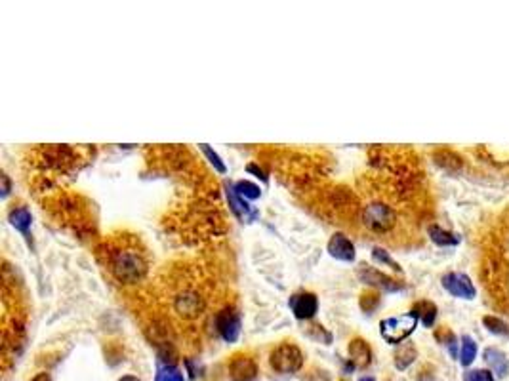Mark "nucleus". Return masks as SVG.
I'll use <instances>...</instances> for the list:
<instances>
[{"instance_id": "1", "label": "nucleus", "mask_w": 509, "mask_h": 381, "mask_svg": "<svg viewBox=\"0 0 509 381\" xmlns=\"http://www.w3.org/2000/svg\"><path fill=\"white\" fill-rule=\"evenodd\" d=\"M99 256L107 269L109 276L120 286H135L143 283L149 269V254L143 248L142 240L132 235L111 239L99 246Z\"/></svg>"}, {"instance_id": "2", "label": "nucleus", "mask_w": 509, "mask_h": 381, "mask_svg": "<svg viewBox=\"0 0 509 381\" xmlns=\"http://www.w3.org/2000/svg\"><path fill=\"white\" fill-rule=\"evenodd\" d=\"M81 151L82 149H73L67 145H50V147H40L36 151V157L44 170L55 174H69L73 170H79L82 160L79 159Z\"/></svg>"}, {"instance_id": "3", "label": "nucleus", "mask_w": 509, "mask_h": 381, "mask_svg": "<svg viewBox=\"0 0 509 381\" xmlns=\"http://www.w3.org/2000/svg\"><path fill=\"white\" fill-rule=\"evenodd\" d=\"M172 309L183 320L198 319L206 309L205 292L195 284H181L172 295Z\"/></svg>"}, {"instance_id": "4", "label": "nucleus", "mask_w": 509, "mask_h": 381, "mask_svg": "<svg viewBox=\"0 0 509 381\" xmlns=\"http://www.w3.org/2000/svg\"><path fill=\"white\" fill-rule=\"evenodd\" d=\"M361 222H363V225L370 233L385 235V233H389L397 225L399 215H397V210H395L391 204L384 202V200H372V202H368L363 208Z\"/></svg>"}, {"instance_id": "5", "label": "nucleus", "mask_w": 509, "mask_h": 381, "mask_svg": "<svg viewBox=\"0 0 509 381\" xmlns=\"http://www.w3.org/2000/svg\"><path fill=\"white\" fill-rule=\"evenodd\" d=\"M418 324H420L418 315L414 311H410V313L401 315V317H389V319L382 320L380 322V334L387 343L401 345L414 334V330L418 328Z\"/></svg>"}, {"instance_id": "6", "label": "nucleus", "mask_w": 509, "mask_h": 381, "mask_svg": "<svg viewBox=\"0 0 509 381\" xmlns=\"http://www.w3.org/2000/svg\"><path fill=\"white\" fill-rule=\"evenodd\" d=\"M305 356L302 349L292 343V341H285L277 345L271 355H269V364L271 368L278 373H296L304 368Z\"/></svg>"}, {"instance_id": "7", "label": "nucleus", "mask_w": 509, "mask_h": 381, "mask_svg": "<svg viewBox=\"0 0 509 381\" xmlns=\"http://www.w3.org/2000/svg\"><path fill=\"white\" fill-rule=\"evenodd\" d=\"M216 332L220 337L227 341V343H235L239 336H241V313L235 309L233 305H225L224 309H220L214 317Z\"/></svg>"}, {"instance_id": "8", "label": "nucleus", "mask_w": 509, "mask_h": 381, "mask_svg": "<svg viewBox=\"0 0 509 381\" xmlns=\"http://www.w3.org/2000/svg\"><path fill=\"white\" fill-rule=\"evenodd\" d=\"M358 280L363 284L370 286L372 290H380V292H387V293H395L404 290V284L399 283L393 276L385 275L382 271H378L374 267L370 265H361L357 271Z\"/></svg>"}, {"instance_id": "9", "label": "nucleus", "mask_w": 509, "mask_h": 381, "mask_svg": "<svg viewBox=\"0 0 509 381\" xmlns=\"http://www.w3.org/2000/svg\"><path fill=\"white\" fill-rule=\"evenodd\" d=\"M441 284L450 295H454L458 300H467L471 302L477 295V288H475L473 280L465 273H458V271H450L441 276Z\"/></svg>"}, {"instance_id": "10", "label": "nucleus", "mask_w": 509, "mask_h": 381, "mask_svg": "<svg viewBox=\"0 0 509 381\" xmlns=\"http://www.w3.org/2000/svg\"><path fill=\"white\" fill-rule=\"evenodd\" d=\"M229 378L233 381H254L258 378V363L246 353H237L229 360Z\"/></svg>"}, {"instance_id": "11", "label": "nucleus", "mask_w": 509, "mask_h": 381, "mask_svg": "<svg viewBox=\"0 0 509 381\" xmlns=\"http://www.w3.org/2000/svg\"><path fill=\"white\" fill-rule=\"evenodd\" d=\"M288 305L298 320H311L319 311V298L313 292H298L290 298Z\"/></svg>"}, {"instance_id": "12", "label": "nucleus", "mask_w": 509, "mask_h": 381, "mask_svg": "<svg viewBox=\"0 0 509 381\" xmlns=\"http://www.w3.org/2000/svg\"><path fill=\"white\" fill-rule=\"evenodd\" d=\"M328 254L334 259L343 261V263H353L355 257H357L353 240L349 239L348 235H343V233H334L332 235L330 240H328Z\"/></svg>"}, {"instance_id": "13", "label": "nucleus", "mask_w": 509, "mask_h": 381, "mask_svg": "<svg viewBox=\"0 0 509 381\" xmlns=\"http://www.w3.org/2000/svg\"><path fill=\"white\" fill-rule=\"evenodd\" d=\"M349 353V363L353 368H358V370H365L372 364V347L368 343L367 339L363 337H355L349 341L348 347Z\"/></svg>"}, {"instance_id": "14", "label": "nucleus", "mask_w": 509, "mask_h": 381, "mask_svg": "<svg viewBox=\"0 0 509 381\" xmlns=\"http://www.w3.org/2000/svg\"><path fill=\"white\" fill-rule=\"evenodd\" d=\"M225 195H227V200H229V208L231 212L241 220V222L250 223L258 218V210H254L250 204L246 202L237 191H235V185H227L225 187Z\"/></svg>"}, {"instance_id": "15", "label": "nucleus", "mask_w": 509, "mask_h": 381, "mask_svg": "<svg viewBox=\"0 0 509 381\" xmlns=\"http://www.w3.org/2000/svg\"><path fill=\"white\" fill-rule=\"evenodd\" d=\"M482 358H484V363L488 366V370H491L496 378L504 380L509 373L508 355H506L501 349H498V347H486L484 353H482Z\"/></svg>"}, {"instance_id": "16", "label": "nucleus", "mask_w": 509, "mask_h": 381, "mask_svg": "<svg viewBox=\"0 0 509 381\" xmlns=\"http://www.w3.org/2000/svg\"><path fill=\"white\" fill-rule=\"evenodd\" d=\"M433 162L448 174H458L464 170V159L452 149H437L433 153Z\"/></svg>"}, {"instance_id": "17", "label": "nucleus", "mask_w": 509, "mask_h": 381, "mask_svg": "<svg viewBox=\"0 0 509 381\" xmlns=\"http://www.w3.org/2000/svg\"><path fill=\"white\" fill-rule=\"evenodd\" d=\"M428 235L429 239H431V242H435L441 248H452V246H458V244L462 242V237H460V235L443 229V227H439L435 223L428 227Z\"/></svg>"}, {"instance_id": "18", "label": "nucleus", "mask_w": 509, "mask_h": 381, "mask_svg": "<svg viewBox=\"0 0 509 381\" xmlns=\"http://www.w3.org/2000/svg\"><path fill=\"white\" fill-rule=\"evenodd\" d=\"M8 220L12 223V227L23 235H29V229H31V223H33V218H31V212H29L27 206H14L8 212Z\"/></svg>"}, {"instance_id": "19", "label": "nucleus", "mask_w": 509, "mask_h": 381, "mask_svg": "<svg viewBox=\"0 0 509 381\" xmlns=\"http://www.w3.org/2000/svg\"><path fill=\"white\" fill-rule=\"evenodd\" d=\"M416 358H418V349L412 345V343H408V341H406V343H401V345L397 347V351H395L393 355L395 368L402 372V370H406Z\"/></svg>"}, {"instance_id": "20", "label": "nucleus", "mask_w": 509, "mask_h": 381, "mask_svg": "<svg viewBox=\"0 0 509 381\" xmlns=\"http://www.w3.org/2000/svg\"><path fill=\"white\" fill-rule=\"evenodd\" d=\"M412 311L418 315L420 322L426 326V328H431L437 320V305L433 302H428V300H421V302H416L412 305Z\"/></svg>"}, {"instance_id": "21", "label": "nucleus", "mask_w": 509, "mask_h": 381, "mask_svg": "<svg viewBox=\"0 0 509 381\" xmlns=\"http://www.w3.org/2000/svg\"><path fill=\"white\" fill-rule=\"evenodd\" d=\"M477 353H479V347L475 343L473 337L467 336V334L462 336V341H460V356H458L460 364H462L464 368H469V366L475 363Z\"/></svg>"}, {"instance_id": "22", "label": "nucleus", "mask_w": 509, "mask_h": 381, "mask_svg": "<svg viewBox=\"0 0 509 381\" xmlns=\"http://www.w3.org/2000/svg\"><path fill=\"white\" fill-rule=\"evenodd\" d=\"M435 339H437L441 345H445L448 349V353L452 358H458L460 356V343H458V337L452 330L448 326H441L439 330H435Z\"/></svg>"}, {"instance_id": "23", "label": "nucleus", "mask_w": 509, "mask_h": 381, "mask_svg": "<svg viewBox=\"0 0 509 381\" xmlns=\"http://www.w3.org/2000/svg\"><path fill=\"white\" fill-rule=\"evenodd\" d=\"M380 303H382V295H380L378 290H367V292L361 293V298H358V305L367 315H372L380 307Z\"/></svg>"}, {"instance_id": "24", "label": "nucleus", "mask_w": 509, "mask_h": 381, "mask_svg": "<svg viewBox=\"0 0 509 381\" xmlns=\"http://www.w3.org/2000/svg\"><path fill=\"white\" fill-rule=\"evenodd\" d=\"M482 324L484 328L488 330L494 336H501V337H509V326L498 317H492V315H486L482 317Z\"/></svg>"}, {"instance_id": "25", "label": "nucleus", "mask_w": 509, "mask_h": 381, "mask_svg": "<svg viewBox=\"0 0 509 381\" xmlns=\"http://www.w3.org/2000/svg\"><path fill=\"white\" fill-rule=\"evenodd\" d=\"M235 191H237L244 200H256V198L261 196V189H259V185L252 183V181H246V179L235 183Z\"/></svg>"}, {"instance_id": "26", "label": "nucleus", "mask_w": 509, "mask_h": 381, "mask_svg": "<svg viewBox=\"0 0 509 381\" xmlns=\"http://www.w3.org/2000/svg\"><path fill=\"white\" fill-rule=\"evenodd\" d=\"M155 381H185V376L176 366H161Z\"/></svg>"}, {"instance_id": "27", "label": "nucleus", "mask_w": 509, "mask_h": 381, "mask_svg": "<svg viewBox=\"0 0 509 381\" xmlns=\"http://www.w3.org/2000/svg\"><path fill=\"white\" fill-rule=\"evenodd\" d=\"M200 151L205 153V157L208 159V162L214 166L216 172H220V174H225V172H227V166L224 164V160L220 159V155H218L212 147H208L206 143H203V145H200Z\"/></svg>"}, {"instance_id": "28", "label": "nucleus", "mask_w": 509, "mask_h": 381, "mask_svg": "<svg viewBox=\"0 0 509 381\" xmlns=\"http://www.w3.org/2000/svg\"><path fill=\"white\" fill-rule=\"evenodd\" d=\"M372 257H374L378 263H384V265L391 267V269H393V271H397V273H402L401 265H399V263L395 261L393 257L389 256V252H385L384 248L376 246V248L372 250Z\"/></svg>"}, {"instance_id": "29", "label": "nucleus", "mask_w": 509, "mask_h": 381, "mask_svg": "<svg viewBox=\"0 0 509 381\" xmlns=\"http://www.w3.org/2000/svg\"><path fill=\"white\" fill-rule=\"evenodd\" d=\"M464 381H496V376L488 368H479V370H467L464 373Z\"/></svg>"}, {"instance_id": "30", "label": "nucleus", "mask_w": 509, "mask_h": 381, "mask_svg": "<svg viewBox=\"0 0 509 381\" xmlns=\"http://www.w3.org/2000/svg\"><path fill=\"white\" fill-rule=\"evenodd\" d=\"M0 179H2V196H8L10 195V187H12V183H10V178L6 176V174H2V176H0Z\"/></svg>"}, {"instance_id": "31", "label": "nucleus", "mask_w": 509, "mask_h": 381, "mask_svg": "<svg viewBox=\"0 0 509 381\" xmlns=\"http://www.w3.org/2000/svg\"><path fill=\"white\" fill-rule=\"evenodd\" d=\"M248 172H254V174H256L258 178H261V181H267V176H265V172H263L261 168H258L256 164H250V166H248Z\"/></svg>"}, {"instance_id": "32", "label": "nucleus", "mask_w": 509, "mask_h": 381, "mask_svg": "<svg viewBox=\"0 0 509 381\" xmlns=\"http://www.w3.org/2000/svg\"><path fill=\"white\" fill-rule=\"evenodd\" d=\"M31 381H52V378H50V373L40 372V373H36L35 378H33Z\"/></svg>"}, {"instance_id": "33", "label": "nucleus", "mask_w": 509, "mask_h": 381, "mask_svg": "<svg viewBox=\"0 0 509 381\" xmlns=\"http://www.w3.org/2000/svg\"><path fill=\"white\" fill-rule=\"evenodd\" d=\"M118 381H142L140 378H135V376H122Z\"/></svg>"}, {"instance_id": "34", "label": "nucleus", "mask_w": 509, "mask_h": 381, "mask_svg": "<svg viewBox=\"0 0 509 381\" xmlns=\"http://www.w3.org/2000/svg\"><path fill=\"white\" fill-rule=\"evenodd\" d=\"M358 381H376V380H374V378H370V376H367V378H361Z\"/></svg>"}]
</instances>
